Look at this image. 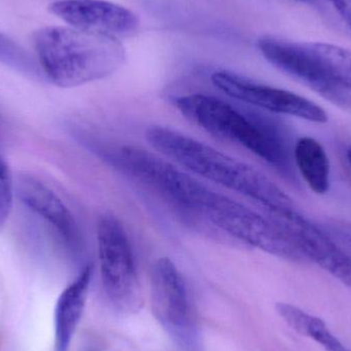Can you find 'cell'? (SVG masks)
<instances>
[{"mask_svg": "<svg viewBox=\"0 0 351 351\" xmlns=\"http://www.w3.org/2000/svg\"><path fill=\"white\" fill-rule=\"evenodd\" d=\"M92 276V266H84L58 298L55 308V351L69 350L84 315Z\"/></svg>", "mask_w": 351, "mask_h": 351, "instance_id": "cell-11", "label": "cell"}, {"mask_svg": "<svg viewBox=\"0 0 351 351\" xmlns=\"http://www.w3.org/2000/svg\"><path fill=\"white\" fill-rule=\"evenodd\" d=\"M258 49L276 69L341 109H351V92L336 82L307 43L263 37Z\"/></svg>", "mask_w": 351, "mask_h": 351, "instance_id": "cell-5", "label": "cell"}, {"mask_svg": "<svg viewBox=\"0 0 351 351\" xmlns=\"http://www.w3.org/2000/svg\"><path fill=\"white\" fill-rule=\"evenodd\" d=\"M210 80L226 96L259 110L298 117L317 123L328 121L327 113L321 106L295 93L267 86L225 70L215 72Z\"/></svg>", "mask_w": 351, "mask_h": 351, "instance_id": "cell-6", "label": "cell"}, {"mask_svg": "<svg viewBox=\"0 0 351 351\" xmlns=\"http://www.w3.org/2000/svg\"><path fill=\"white\" fill-rule=\"evenodd\" d=\"M14 193L12 171L5 158L0 154V228L5 224L12 212Z\"/></svg>", "mask_w": 351, "mask_h": 351, "instance_id": "cell-16", "label": "cell"}, {"mask_svg": "<svg viewBox=\"0 0 351 351\" xmlns=\"http://www.w3.org/2000/svg\"><path fill=\"white\" fill-rule=\"evenodd\" d=\"M293 1L300 2V3L309 4V5H317L319 0H293Z\"/></svg>", "mask_w": 351, "mask_h": 351, "instance_id": "cell-18", "label": "cell"}, {"mask_svg": "<svg viewBox=\"0 0 351 351\" xmlns=\"http://www.w3.org/2000/svg\"><path fill=\"white\" fill-rule=\"evenodd\" d=\"M0 62L31 78L45 77L38 63L0 33Z\"/></svg>", "mask_w": 351, "mask_h": 351, "instance_id": "cell-15", "label": "cell"}, {"mask_svg": "<svg viewBox=\"0 0 351 351\" xmlns=\"http://www.w3.org/2000/svg\"><path fill=\"white\" fill-rule=\"evenodd\" d=\"M175 106L196 127L247 150L287 179L296 181L292 136L286 125L269 112L206 94L178 97Z\"/></svg>", "mask_w": 351, "mask_h": 351, "instance_id": "cell-1", "label": "cell"}, {"mask_svg": "<svg viewBox=\"0 0 351 351\" xmlns=\"http://www.w3.org/2000/svg\"><path fill=\"white\" fill-rule=\"evenodd\" d=\"M37 63L60 88H75L108 77L125 61L119 39L67 27L45 26L33 34Z\"/></svg>", "mask_w": 351, "mask_h": 351, "instance_id": "cell-3", "label": "cell"}, {"mask_svg": "<svg viewBox=\"0 0 351 351\" xmlns=\"http://www.w3.org/2000/svg\"><path fill=\"white\" fill-rule=\"evenodd\" d=\"M47 8L71 28L90 34L117 39L132 36L140 26L132 10L106 0H55Z\"/></svg>", "mask_w": 351, "mask_h": 351, "instance_id": "cell-7", "label": "cell"}, {"mask_svg": "<svg viewBox=\"0 0 351 351\" xmlns=\"http://www.w3.org/2000/svg\"><path fill=\"white\" fill-rule=\"evenodd\" d=\"M280 219L288 227L308 261L315 262L351 289V257L330 235L299 210Z\"/></svg>", "mask_w": 351, "mask_h": 351, "instance_id": "cell-9", "label": "cell"}, {"mask_svg": "<svg viewBox=\"0 0 351 351\" xmlns=\"http://www.w3.org/2000/svg\"><path fill=\"white\" fill-rule=\"evenodd\" d=\"M97 241L101 278L107 296L119 311H140L142 298L135 256L121 220L110 214L101 216L97 226Z\"/></svg>", "mask_w": 351, "mask_h": 351, "instance_id": "cell-4", "label": "cell"}, {"mask_svg": "<svg viewBox=\"0 0 351 351\" xmlns=\"http://www.w3.org/2000/svg\"><path fill=\"white\" fill-rule=\"evenodd\" d=\"M348 160H350V162L351 165V149L348 150Z\"/></svg>", "mask_w": 351, "mask_h": 351, "instance_id": "cell-20", "label": "cell"}, {"mask_svg": "<svg viewBox=\"0 0 351 351\" xmlns=\"http://www.w3.org/2000/svg\"><path fill=\"white\" fill-rule=\"evenodd\" d=\"M334 351H350V350H348V348H346V346H344L343 344H342V346H340V348H338L337 350H335Z\"/></svg>", "mask_w": 351, "mask_h": 351, "instance_id": "cell-19", "label": "cell"}, {"mask_svg": "<svg viewBox=\"0 0 351 351\" xmlns=\"http://www.w3.org/2000/svg\"><path fill=\"white\" fill-rule=\"evenodd\" d=\"M21 202L53 229L70 254L78 256L84 249V239L78 223L63 200L45 184L23 176L16 184Z\"/></svg>", "mask_w": 351, "mask_h": 351, "instance_id": "cell-8", "label": "cell"}, {"mask_svg": "<svg viewBox=\"0 0 351 351\" xmlns=\"http://www.w3.org/2000/svg\"><path fill=\"white\" fill-rule=\"evenodd\" d=\"M152 307L166 327L183 331L190 324L189 299L183 276L168 257L158 260L152 271Z\"/></svg>", "mask_w": 351, "mask_h": 351, "instance_id": "cell-10", "label": "cell"}, {"mask_svg": "<svg viewBox=\"0 0 351 351\" xmlns=\"http://www.w3.org/2000/svg\"><path fill=\"white\" fill-rule=\"evenodd\" d=\"M276 313L280 317L300 335L305 336L313 340L324 348L336 336L330 331L325 323L319 317L309 315L306 311L288 304V303H278L276 305Z\"/></svg>", "mask_w": 351, "mask_h": 351, "instance_id": "cell-13", "label": "cell"}, {"mask_svg": "<svg viewBox=\"0 0 351 351\" xmlns=\"http://www.w3.org/2000/svg\"><path fill=\"white\" fill-rule=\"evenodd\" d=\"M146 139L158 152L193 174L243 195L274 216L297 210L292 198L254 167L181 132L162 125L146 131Z\"/></svg>", "mask_w": 351, "mask_h": 351, "instance_id": "cell-2", "label": "cell"}, {"mask_svg": "<svg viewBox=\"0 0 351 351\" xmlns=\"http://www.w3.org/2000/svg\"><path fill=\"white\" fill-rule=\"evenodd\" d=\"M295 167L307 185L317 194L330 188V160L321 143L311 137L297 140L294 147Z\"/></svg>", "mask_w": 351, "mask_h": 351, "instance_id": "cell-12", "label": "cell"}, {"mask_svg": "<svg viewBox=\"0 0 351 351\" xmlns=\"http://www.w3.org/2000/svg\"><path fill=\"white\" fill-rule=\"evenodd\" d=\"M332 77L351 92V51L326 43H307Z\"/></svg>", "mask_w": 351, "mask_h": 351, "instance_id": "cell-14", "label": "cell"}, {"mask_svg": "<svg viewBox=\"0 0 351 351\" xmlns=\"http://www.w3.org/2000/svg\"><path fill=\"white\" fill-rule=\"evenodd\" d=\"M351 29V0H327Z\"/></svg>", "mask_w": 351, "mask_h": 351, "instance_id": "cell-17", "label": "cell"}]
</instances>
